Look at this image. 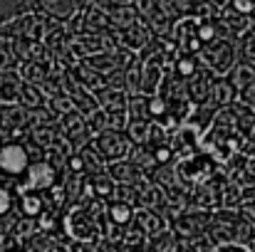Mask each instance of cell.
Listing matches in <instances>:
<instances>
[{"label": "cell", "instance_id": "1", "mask_svg": "<svg viewBox=\"0 0 255 252\" xmlns=\"http://www.w3.org/2000/svg\"><path fill=\"white\" fill-rule=\"evenodd\" d=\"M85 0H0V27L15 20L45 12L50 17H70L82 7Z\"/></svg>", "mask_w": 255, "mask_h": 252}, {"label": "cell", "instance_id": "2", "mask_svg": "<svg viewBox=\"0 0 255 252\" xmlns=\"http://www.w3.org/2000/svg\"><path fill=\"white\" fill-rule=\"evenodd\" d=\"M30 168V159L27 151L20 144H7L0 149V170L7 175H20Z\"/></svg>", "mask_w": 255, "mask_h": 252}, {"label": "cell", "instance_id": "3", "mask_svg": "<svg viewBox=\"0 0 255 252\" xmlns=\"http://www.w3.org/2000/svg\"><path fill=\"white\" fill-rule=\"evenodd\" d=\"M27 173H30V185H35V188H45V185H50L52 183V170L45 166V164H37V166H30L27 168Z\"/></svg>", "mask_w": 255, "mask_h": 252}, {"label": "cell", "instance_id": "4", "mask_svg": "<svg viewBox=\"0 0 255 252\" xmlns=\"http://www.w3.org/2000/svg\"><path fill=\"white\" fill-rule=\"evenodd\" d=\"M10 205H12V195H10V190H7L5 185H0V215L7 213Z\"/></svg>", "mask_w": 255, "mask_h": 252}, {"label": "cell", "instance_id": "5", "mask_svg": "<svg viewBox=\"0 0 255 252\" xmlns=\"http://www.w3.org/2000/svg\"><path fill=\"white\" fill-rule=\"evenodd\" d=\"M22 203H25V210H27L30 215L40 213V198H37V195H25Z\"/></svg>", "mask_w": 255, "mask_h": 252}]
</instances>
